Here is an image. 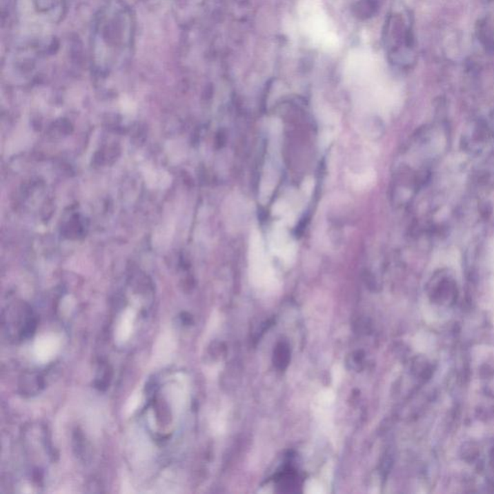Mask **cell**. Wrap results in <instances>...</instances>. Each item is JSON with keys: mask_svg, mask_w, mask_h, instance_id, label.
I'll list each match as a JSON object with an SVG mask.
<instances>
[{"mask_svg": "<svg viewBox=\"0 0 494 494\" xmlns=\"http://www.w3.org/2000/svg\"><path fill=\"white\" fill-rule=\"evenodd\" d=\"M454 279L448 273L440 271L432 280L431 297L438 304H449L456 297L457 287Z\"/></svg>", "mask_w": 494, "mask_h": 494, "instance_id": "6da1fadb", "label": "cell"}, {"mask_svg": "<svg viewBox=\"0 0 494 494\" xmlns=\"http://www.w3.org/2000/svg\"><path fill=\"white\" fill-rule=\"evenodd\" d=\"M270 246L276 255L282 257L285 260L295 255V244L289 234L282 226L275 227L271 234Z\"/></svg>", "mask_w": 494, "mask_h": 494, "instance_id": "7a4b0ae2", "label": "cell"}, {"mask_svg": "<svg viewBox=\"0 0 494 494\" xmlns=\"http://www.w3.org/2000/svg\"><path fill=\"white\" fill-rule=\"evenodd\" d=\"M145 180L150 188H164L171 183V177L168 173L157 169L147 168L144 171Z\"/></svg>", "mask_w": 494, "mask_h": 494, "instance_id": "3957f363", "label": "cell"}, {"mask_svg": "<svg viewBox=\"0 0 494 494\" xmlns=\"http://www.w3.org/2000/svg\"><path fill=\"white\" fill-rule=\"evenodd\" d=\"M290 350L289 345L286 342H280L276 345L273 350V364L278 370H285L289 365Z\"/></svg>", "mask_w": 494, "mask_h": 494, "instance_id": "277c9868", "label": "cell"}]
</instances>
